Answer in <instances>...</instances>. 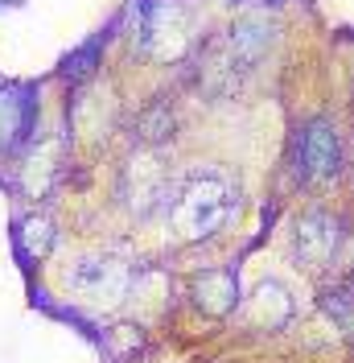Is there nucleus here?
<instances>
[{
    "label": "nucleus",
    "instance_id": "3",
    "mask_svg": "<svg viewBox=\"0 0 354 363\" xmlns=\"http://www.w3.org/2000/svg\"><path fill=\"white\" fill-rule=\"evenodd\" d=\"M292 174L301 186H330L342 174V136L330 120H309L297 149H292Z\"/></svg>",
    "mask_w": 354,
    "mask_h": 363
},
{
    "label": "nucleus",
    "instance_id": "4",
    "mask_svg": "<svg viewBox=\"0 0 354 363\" xmlns=\"http://www.w3.org/2000/svg\"><path fill=\"white\" fill-rule=\"evenodd\" d=\"M342 235L346 227L338 215H326V211H313V215H301V223L292 231V248H297V264L305 269H330L342 252Z\"/></svg>",
    "mask_w": 354,
    "mask_h": 363
},
{
    "label": "nucleus",
    "instance_id": "9",
    "mask_svg": "<svg viewBox=\"0 0 354 363\" xmlns=\"http://www.w3.org/2000/svg\"><path fill=\"white\" fill-rule=\"evenodd\" d=\"M17 248L25 256H45V252L54 248V223L45 219V215H29L17 223Z\"/></svg>",
    "mask_w": 354,
    "mask_h": 363
},
{
    "label": "nucleus",
    "instance_id": "5",
    "mask_svg": "<svg viewBox=\"0 0 354 363\" xmlns=\"http://www.w3.org/2000/svg\"><path fill=\"white\" fill-rule=\"evenodd\" d=\"M33 120H38V91L0 83V153L25 145L33 136Z\"/></svg>",
    "mask_w": 354,
    "mask_h": 363
},
{
    "label": "nucleus",
    "instance_id": "8",
    "mask_svg": "<svg viewBox=\"0 0 354 363\" xmlns=\"http://www.w3.org/2000/svg\"><path fill=\"white\" fill-rule=\"evenodd\" d=\"M268 42H272V29L268 21H256V17H244V21L231 25V38H227V54H231V62L244 70L251 62H260L268 54Z\"/></svg>",
    "mask_w": 354,
    "mask_h": 363
},
{
    "label": "nucleus",
    "instance_id": "11",
    "mask_svg": "<svg viewBox=\"0 0 354 363\" xmlns=\"http://www.w3.org/2000/svg\"><path fill=\"white\" fill-rule=\"evenodd\" d=\"M103 42H108L103 33H99V38H91V42H83L70 58H62V67H58V70H62L67 79H87L91 70H95V62H99V54H103Z\"/></svg>",
    "mask_w": 354,
    "mask_h": 363
},
{
    "label": "nucleus",
    "instance_id": "13",
    "mask_svg": "<svg viewBox=\"0 0 354 363\" xmlns=\"http://www.w3.org/2000/svg\"><path fill=\"white\" fill-rule=\"evenodd\" d=\"M4 4H21V0H0V9H4Z\"/></svg>",
    "mask_w": 354,
    "mask_h": 363
},
{
    "label": "nucleus",
    "instance_id": "2",
    "mask_svg": "<svg viewBox=\"0 0 354 363\" xmlns=\"http://www.w3.org/2000/svg\"><path fill=\"white\" fill-rule=\"evenodd\" d=\"M67 289L95 310H120L132 297V264L108 252H87L67 269Z\"/></svg>",
    "mask_w": 354,
    "mask_h": 363
},
{
    "label": "nucleus",
    "instance_id": "1",
    "mask_svg": "<svg viewBox=\"0 0 354 363\" xmlns=\"http://www.w3.org/2000/svg\"><path fill=\"white\" fill-rule=\"evenodd\" d=\"M239 211V190L222 169H194L190 178H181L165 199V215L177 240L198 244L219 235L222 227L235 219Z\"/></svg>",
    "mask_w": 354,
    "mask_h": 363
},
{
    "label": "nucleus",
    "instance_id": "10",
    "mask_svg": "<svg viewBox=\"0 0 354 363\" xmlns=\"http://www.w3.org/2000/svg\"><path fill=\"white\" fill-rule=\"evenodd\" d=\"M321 310L330 314V322L354 342V289H333L321 297Z\"/></svg>",
    "mask_w": 354,
    "mask_h": 363
},
{
    "label": "nucleus",
    "instance_id": "7",
    "mask_svg": "<svg viewBox=\"0 0 354 363\" xmlns=\"http://www.w3.org/2000/svg\"><path fill=\"white\" fill-rule=\"evenodd\" d=\"M247 318L256 322V326H268V330H280L288 326V318H292V297L280 281H260L251 297H247Z\"/></svg>",
    "mask_w": 354,
    "mask_h": 363
},
{
    "label": "nucleus",
    "instance_id": "12",
    "mask_svg": "<svg viewBox=\"0 0 354 363\" xmlns=\"http://www.w3.org/2000/svg\"><path fill=\"white\" fill-rule=\"evenodd\" d=\"M169 128H173V112H169L165 104H156V108H149V112H144L140 136H144V140H165V136H169Z\"/></svg>",
    "mask_w": 354,
    "mask_h": 363
},
{
    "label": "nucleus",
    "instance_id": "6",
    "mask_svg": "<svg viewBox=\"0 0 354 363\" xmlns=\"http://www.w3.org/2000/svg\"><path fill=\"white\" fill-rule=\"evenodd\" d=\"M194 301H198L202 314H210V318L235 314L239 301H244V294H239V277H235L231 269L202 272L198 281H194Z\"/></svg>",
    "mask_w": 354,
    "mask_h": 363
}]
</instances>
